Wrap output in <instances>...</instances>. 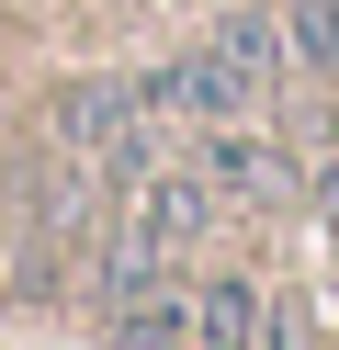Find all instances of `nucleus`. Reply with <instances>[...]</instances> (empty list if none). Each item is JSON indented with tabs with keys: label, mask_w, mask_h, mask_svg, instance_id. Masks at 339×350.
<instances>
[{
	"label": "nucleus",
	"mask_w": 339,
	"mask_h": 350,
	"mask_svg": "<svg viewBox=\"0 0 339 350\" xmlns=\"http://www.w3.org/2000/svg\"><path fill=\"white\" fill-rule=\"evenodd\" d=\"M260 79H271V46H260V23H226L215 46H192L170 79H158L147 102H181V113H249L260 102Z\"/></svg>",
	"instance_id": "obj_1"
},
{
	"label": "nucleus",
	"mask_w": 339,
	"mask_h": 350,
	"mask_svg": "<svg viewBox=\"0 0 339 350\" xmlns=\"http://www.w3.org/2000/svg\"><path fill=\"white\" fill-rule=\"evenodd\" d=\"M181 350H260V282H249V271H203Z\"/></svg>",
	"instance_id": "obj_4"
},
{
	"label": "nucleus",
	"mask_w": 339,
	"mask_h": 350,
	"mask_svg": "<svg viewBox=\"0 0 339 350\" xmlns=\"http://www.w3.org/2000/svg\"><path fill=\"white\" fill-rule=\"evenodd\" d=\"M57 136L90 147V159H147V91L136 79H79L57 102Z\"/></svg>",
	"instance_id": "obj_2"
},
{
	"label": "nucleus",
	"mask_w": 339,
	"mask_h": 350,
	"mask_svg": "<svg viewBox=\"0 0 339 350\" xmlns=\"http://www.w3.org/2000/svg\"><path fill=\"white\" fill-rule=\"evenodd\" d=\"M316 181H328V215H339V159H328V170H316Z\"/></svg>",
	"instance_id": "obj_7"
},
{
	"label": "nucleus",
	"mask_w": 339,
	"mask_h": 350,
	"mask_svg": "<svg viewBox=\"0 0 339 350\" xmlns=\"http://www.w3.org/2000/svg\"><path fill=\"white\" fill-rule=\"evenodd\" d=\"M203 215H215V192H203V181L147 170V204H136V260H125V271H170V260L203 237Z\"/></svg>",
	"instance_id": "obj_3"
},
{
	"label": "nucleus",
	"mask_w": 339,
	"mask_h": 350,
	"mask_svg": "<svg viewBox=\"0 0 339 350\" xmlns=\"http://www.w3.org/2000/svg\"><path fill=\"white\" fill-rule=\"evenodd\" d=\"M294 57L305 68H339V12L328 0H294Z\"/></svg>",
	"instance_id": "obj_6"
},
{
	"label": "nucleus",
	"mask_w": 339,
	"mask_h": 350,
	"mask_svg": "<svg viewBox=\"0 0 339 350\" xmlns=\"http://www.w3.org/2000/svg\"><path fill=\"white\" fill-rule=\"evenodd\" d=\"M203 170L238 181V192H271V147H260V136H215V159H203Z\"/></svg>",
	"instance_id": "obj_5"
}]
</instances>
